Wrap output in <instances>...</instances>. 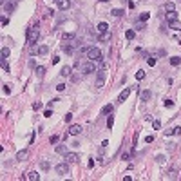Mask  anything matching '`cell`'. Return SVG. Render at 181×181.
Returning a JSON list of instances; mask_svg holds the SVG:
<instances>
[{
  "label": "cell",
  "instance_id": "1",
  "mask_svg": "<svg viewBox=\"0 0 181 181\" xmlns=\"http://www.w3.org/2000/svg\"><path fill=\"white\" fill-rule=\"evenodd\" d=\"M85 54H87V58H89L91 62H102V60H103V54H102V51H100L98 47H87Z\"/></svg>",
  "mask_w": 181,
  "mask_h": 181
},
{
  "label": "cell",
  "instance_id": "2",
  "mask_svg": "<svg viewBox=\"0 0 181 181\" xmlns=\"http://www.w3.org/2000/svg\"><path fill=\"white\" fill-rule=\"evenodd\" d=\"M38 36H40V31H38V22H36L35 26H31V27L27 29V43L35 45L36 40H38Z\"/></svg>",
  "mask_w": 181,
  "mask_h": 181
},
{
  "label": "cell",
  "instance_id": "3",
  "mask_svg": "<svg viewBox=\"0 0 181 181\" xmlns=\"http://www.w3.org/2000/svg\"><path fill=\"white\" fill-rule=\"evenodd\" d=\"M80 69L83 74H92V72H96V62H87V64H83V65H80Z\"/></svg>",
  "mask_w": 181,
  "mask_h": 181
},
{
  "label": "cell",
  "instance_id": "4",
  "mask_svg": "<svg viewBox=\"0 0 181 181\" xmlns=\"http://www.w3.org/2000/svg\"><path fill=\"white\" fill-rule=\"evenodd\" d=\"M105 78H107V72H105V69H100V71H96V87H98V89H102V87H103V83H105Z\"/></svg>",
  "mask_w": 181,
  "mask_h": 181
},
{
  "label": "cell",
  "instance_id": "5",
  "mask_svg": "<svg viewBox=\"0 0 181 181\" xmlns=\"http://www.w3.org/2000/svg\"><path fill=\"white\" fill-rule=\"evenodd\" d=\"M56 174H58V176H65V174H69V165H67V161L56 165Z\"/></svg>",
  "mask_w": 181,
  "mask_h": 181
},
{
  "label": "cell",
  "instance_id": "6",
  "mask_svg": "<svg viewBox=\"0 0 181 181\" xmlns=\"http://www.w3.org/2000/svg\"><path fill=\"white\" fill-rule=\"evenodd\" d=\"M54 4H56V7L62 9V11H65V9L71 7V0H54Z\"/></svg>",
  "mask_w": 181,
  "mask_h": 181
},
{
  "label": "cell",
  "instance_id": "7",
  "mask_svg": "<svg viewBox=\"0 0 181 181\" xmlns=\"http://www.w3.org/2000/svg\"><path fill=\"white\" fill-rule=\"evenodd\" d=\"M69 134H72V136H78V134H82V125H78V123H72L71 127H69Z\"/></svg>",
  "mask_w": 181,
  "mask_h": 181
},
{
  "label": "cell",
  "instance_id": "8",
  "mask_svg": "<svg viewBox=\"0 0 181 181\" xmlns=\"http://www.w3.org/2000/svg\"><path fill=\"white\" fill-rule=\"evenodd\" d=\"M78 159H80V156H78L76 152H67V154H65V161H67V163H76Z\"/></svg>",
  "mask_w": 181,
  "mask_h": 181
},
{
  "label": "cell",
  "instance_id": "9",
  "mask_svg": "<svg viewBox=\"0 0 181 181\" xmlns=\"http://www.w3.org/2000/svg\"><path fill=\"white\" fill-rule=\"evenodd\" d=\"M129 94H130V89H123V91L120 92V96H118V102H120V103H123V102L129 98Z\"/></svg>",
  "mask_w": 181,
  "mask_h": 181
},
{
  "label": "cell",
  "instance_id": "10",
  "mask_svg": "<svg viewBox=\"0 0 181 181\" xmlns=\"http://www.w3.org/2000/svg\"><path fill=\"white\" fill-rule=\"evenodd\" d=\"M15 5H16V0H9L7 4H4L2 7L7 11V13H11V11H15Z\"/></svg>",
  "mask_w": 181,
  "mask_h": 181
},
{
  "label": "cell",
  "instance_id": "11",
  "mask_svg": "<svg viewBox=\"0 0 181 181\" xmlns=\"http://www.w3.org/2000/svg\"><path fill=\"white\" fill-rule=\"evenodd\" d=\"M96 29H98V33H109V24L107 22H100Z\"/></svg>",
  "mask_w": 181,
  "mask_h": 181
},
{
  "label": "cell",
  "instance_id": "12",
  "mask_svg": "<svg viewBox=\"0 0 181 181\" xmlns=\"http://www.w3.org/2000/svg\"><path fill=\"white\" fill-rule=\"evenodd\" d=\"M168 27L174 29V31H181V22L179 20H172V22H168Z\"/></svg>",
  "mask_w": 181,
  "mask_h": 181
},
{
  "label": "cell",
  "instance_id": "13",
  "mask_svg": "<svg viewBox=\"0 0 181 181\" xmlns=\"http://www.w3.org/2000/svg\"><path fill=\"white\" fill-rule=\"evenodd\" d=\"M140 98H141L143 102H148V100L152 98V91H141V92H140Z\"/></svg>",
  "mask_w": 181,
  "mask_h": 181
},
{
  "label": "cell",
  "instance_id": "14",
  "mask_svg": "<svg viewBox=\"0 0 181 181\" xmlns=\"http://www.w3.org/2000/svg\"><path fill=\"white\" fill-rule=\"evenodd\" d=\"M27 156H29V150H27V148H24V150H20V152L16 154V159H18V161H24Z\"/></svg>",
  "mask_w": 181,
  "mask_h": 181
},
{
  "label": "cell",
  "instance_id": "15",
  "mask_svg": "<svg viewBox=\"0 0 181 181\" xmlns=\"http://www.w3.org/2000/svg\"><path fill=\"white\" fill-rule=\"evenodd\" d=\"M62 38H64V42H74V40H76V35H74V33H64Z\"/></svg>",
  "mask_w": 181,
  "mask_h": 181
},
{
  "label": "cell",
  "instance_id": "16",
  "mask_svg": "<svg viewBox=\"0 0 181 181\" xmlns=\"http://www.w3.org/2000/svg\"><path fill=\"white\" fill-rule=\"evenodd\" d=\"M62 51H64V53H67V54H72L74 47H72L71 43H64V45H62Z\"/></svg>",
  "mask_w": 181,
  "mask_h": 181
},
{
  "label": "cell",
  "instance_id": "17",
  "mask_svg": "<svg viewBox=\"0 0 181 181\" xmlns=\"http://www.w3.org/2000/svg\"><path fill=\"white\" fill-rule=\"evenodd\" d=\"M172 20H178V13L176 11H168L167 13V22H172Z\"/></svg>",
  "mask_w": 181,
  "mask_h": 181
},
{
  "label": "cell",
  "instance_id": "18",
  "mask_svg": "<svg viewBox=\"0 0 181 181\" xmlns=\"http://www.w3.org/2000/svg\"><path fill=\"white\" fill-rule=\"evenodd\" d=\"M112 110H114V105H105V107L102 109V114H112Z\"/></svg>",
  "mask_w": 181,
  "mask_h": 181
},
{
  "label": "cell",
  "instance_id": "19",
  "mask_svg": "<svg viewBox=\"0 0 181 181\" xmlns=\"http://www.w3.org/2000/svg\"><path fill=\"white\" fill-rule=\"evenodd\" d=\"M179 64H181V56H172V58H170V65L178 67Z\"/></svg>",
  "mask_w": 181,
  "mask_h": 181
},
{
  "label": "cell",
  "instance_id": "20",
  "mask_svg": "<svg viewBox=\"0 0 181 181\" xmlns=\"http://www.w3.org/2000/svg\"><path fill=\"white\" fill-rule=\"evenodd\" d=\"M54 150H56V154H67V147L65 145H58Z\"/></svg>",
  "mask_w": 181,
  "mask_h": 181
},
{
  "label": "cell",
  "instance_id": "21",
  "mask_svg": "<svg viewBox=\"0 0 181 181\" xmlns=\"http://www.w3.org/2000/svg\"><path fill=\"white\" fill-rule=\"evenodd\" d=\"M62 76H71V67L69 65H65V67H62V71H60Z\"/></svg>",
  "mask_w": 181,
  "mask_h": 181
},
{
  "label": "cell",
  "instance_id": "22",
  "mask_svg": "<svg viewBox=\"0 0 181 181\" xmlns=\"http://www.w3.org/2000/svg\"><path fill=\"white\" fill-rule=\"evenodd\" d=\"M47 53H49V47H47V45H40V47H38V54L43 56V54H47Z\"/></svg>",
  "mask_w": 181,
  "mask_h": 181
},
{
  "label": "cell",
  "instance_id": "23",
  "mask_svg": "<svg viewBox=\"0 0 181 181\" xmlns=\"http://www.w3.org/2000/svg\"><path fill=\"white\" fill-rule=\"evenodd\" d=\"M43 74H45V67H42V65L36 67V76L38 78H43Z\"/></svg>",
  "mask_w": 181,
  "mask_h": 181
},
{
  "label": "cell",
  "instance_id": "24",
  "mask_svg": "<svg viewBox=\"0 0 181 181\" xmlns=\"http://www.w3.org/2000/svg\"><path fill=\"white\" fill-rule=\"evenodd\" d=\"M27 179H31V181H38V179H40V174H36V172H29Z\"/></svg>",
  "mask_w": 181,
  "mask_h": 181
},
{
  "label": "cell",
  "instance_id": "25",
  "mask_svg": "<svg viewBox=\"0 0 181 181\" xmlns=\"http://www.w3.org/2000/svg\"><path fill=\"white\" fill-rule=\"evenodd\" d=\"M98 40H100V42H107V40H110V35H109V33H102V35L98 36Z\"/></svg>",
  "mask_w": 181,
  "mask_h": 181
},
{
  "label": "cell",
  "instance_id": "26",
  "mask_svg": "<svg viewBox=\"0 0 181 181\" xmlns=\"http://www.w3.org/2000/svg\"><path fill=\"white\" fill-rule=\"evenodd\" d=\"M148 16H150V13H141V15L138 16V20H140V22H147V20H148Z\"/></svg>",
  "mask_w": 181,
  "mask_h": 181
},
{
  "label": "cell",
  "instance_id": "27",
  "mask_svg": "<svg viewBox=\"0 0 181 181\" xmlns=\"http://www.w3.org/2000/svg\"><path fill=\"white\" fill-rule=\"evenodd\" d=\"M165 9H167V11H174V9H176V4H174V2H167V4H165Z\"/></svg>",
  "mask_w": 181,
  "mask_h": 181
},
{
  "label": "cell",
  "instance_id": "28",
  "mask_svg": "<svg viewBox=\"0 0 181 181\" xmlns=\"http://www.w3.org/2000/svg\"><path fill=\"white\" fill-rule=\"evenodd\" d=\"M112 125H114V118H112V116L109 114V118H107V129H109V130L112 129Z\"/></svg>",
  "mask_w": 181,
  "mask_h": 181
},
{
  "label": "cell",
  "instance_id": "29",
  "mask_svg": "<svg viewBox=\"0 0 181 181\" xmlns=\"http://www.w3.org/2000/svg\"><path fill=\"white\" fill-rule=\"evenodd\" d=\"M125 36H127V38H129V40H132V38H134V36H136V31H132V29H129V31H127V33H125Z\"/></svg>",
  "mask_w": 181,
  "mask_h": 181
},
{
  "label": "cell",
  "instance_id": "30",
  "mask_svg": "<svg viewBox=\"0 0 181 181\" xmlns=\"http://www.w3.org/2000/svg\"><path fill=\"white\" fill-rule=\"evenodd\" d=\"M152 127H154L156 130H159V129H161V121H159V120H154V121H152Z\"/></svg>",
  "mask_w": 181,
  "mask_h": 181
},
{
  "label": "cell",
  "instance_id": "31",
  "mask_svg": "<svg viewBox=\"0 0 181 181\" xmlns=\"http://www.w3.org/2000/svg\"><path fill=\"white\" fill-rule=\"evenodd\" d=\"M143 78H145V71L143 69H140V71L136 72V80H143Z\"/></svg>",
  "mask_w": 181,
  "mask_h": 181
},
{
  "label": "cell",
  "instance_id": "32",
  "mask_svg": "<svg viewBox=\"0 0 181 181\" xmlns=\"http://www.w3.org/2000/svg\"><path fill=\"white\" fill-rule=\"evenodd\" d=\"M110 15H112V16H121V15H123V11H121V9H112V13H110Z\"/></svg>",
  "mask_w": 181,
  "mask_h": 181
},
{
  "label": "cell",
  "instance_id": "33",
  "mask_svg": "<svg viewBox=\"0 0 181 181\" xmlns=\"http://www.w3.org/2000/svg\"><path fill=\"white\" fill-rule=\"evenodd\" d=\"M40 167H42L43 170H49V167H51V165H49V161H40Z\"/></svg>",
  "mask_w": 181,
  "mask_h": 181
},
{
  "label": "cell",
  "instance_id": "34",
  "mask_svg": "<svg viewBox=\"0 0 181 181\" xmlns=\"http://www.w3.org/2000/svg\"><path fill=\"white\" fill-rule=\"evenodd\" d=\"M2 69L5 72H9V65H7V62H5V58H2Z\"/></svg>",
  "mask_w": 181,
  "mask_h": 181
},
{
  "label": "cell",
  "instance_id": "35",
  "mask_svg": "<svg viewBox=\"0 0 181 181\" xmlns=\"http://www.w3.org/2000/svg\"><path fill=\"white\" fill-rule=\"evenodd\" d=\"M9 56V49L7 47H2V58H7Z\"/></svg>",
  "mask_w": 181,
  "mask_h": 181
},
{
  "label": "cell",
  "instance_id": "36",
  "mask_svg": "<svg viewBox=\"0 0 181 181\" xmlns=\"http://www.w3.org/2000/svg\"><path fill=\"white\" fill-rule=\"evenodd\" d=\"M147 62H148V65H156V58L154 56H147Z\"/></svg>",
  "mask_w": 181,
  "mask_h": 181
},
{
  "label": "cell",
  "instance_id": "37",
  "mask_svg": "<svg viewBox=\"0 0 181 181\" xmlns=\"http://www.w3.org/2000/svg\"><path fill=\"white\" fill-rule=\"evenodd\" d=\"M56 91H58V92H64V91H65V83H58V85H56Z\"/></svg>",
  "mask_w": 181,
  "mask_h": 181
},
{
  "label": "cell",
  "instance_id": "38",
  "mask_svg": "<svg viewBox=\"0 0 181 181\" xmlns=\"http://www.w3.org/2000/svg\"><path fill=\"white\" fill-rule=\"evenodd\" d=\"M168 178H170V179H176V178H178V170H170V172H168Z\"/></svg>",
  "mask_w": 181,
  "mask_h": 181
},
{
  "label": "cell",
  "instance_id": "39",
  "mask_svg": "<svg viewBox=\"0 0 181 181\" xmlns=\"http://www.w3.org/2000/svg\"><path fill=\"white\" fill-rule=\"evenodd\" d=\"M2 87H4V89H2V91H4V94H7V96H9V94H11V89H9V85H2Z\"/></svg>",
  "mask_w": 181,
  "mask_h": 181
},
{
  "label": "cell",
  "instance_id": "40",
  "mask_svg": "<svg viewBox=\"0 0 181 181\" xmlns=\"http://www.w3.org/2000/svg\"><path fill=\"white\" fill-rule=\"evenodd\" d=\"M71 82H80V74H71Z\"/></svg>",
  "mask_w": 181,
  "mask_h": 181
},
{
  "label": "cell",
  "instance_id": "41",
  "mask_svg": "<svg viewBox=\"0 0 181 181\" xmlns=\"http://www.w3.org/2000/svg\"><path fill=\"white\" fill-rule=\"evenodd\" d=\"M172 134H178V136H179L181 134V127H174V129H172Z\"/></svg>",
  "mask_w": 181,
  "mask_h": 181
},
{
  "label": "cell",
  "instance_id": "42",
  "mask_svg": "<svg viewBox=\"0 0 181 181\" xmlns=\"http://www.w3.org/2000/svg\"><path fill=\"white\" fill-rule=\"evenodd\" d=\"M29 53H31V54H36V53H38V47H36V45H31Z\"/></svg>",
  "mask_w": 181,
  "mask_h": 181
},
{
  "label": "cell",
  "instance_id": "43",
  "mask_svg": "<svg viewBox=\"0 0 181 181\" xmlns=\"http://www.w3.org/2000/svg\"><path fill=\"white\" fill-rule=\"evenodd\" d=\"M58 140H60L58 136H51V143H53V145H56V143H58Z\"/></svg>",
  "mask_w": 181,
  "mask_h": 181
},
{
  "label": "cell",
  "instance_id": "44",
  "mask_svg": "<svg viewBox=\"0 0 181 181\" xmlns=\"http://www.w3.org/2000/svg\"><path fill=\"white\" fill-rule=\"evenodd\" d=\"M172 105H174L172 100H165V107H172Z\"/></svg>",
  "mask_w": 181,
  "mask_h": 181
},
{
  "label": "cell",
  "instance_id": "45",
  "mask_svg": "<svg viewBox=\"0 0 181 181\" xmlns=\"http://www.w3.org/2000/svg\"><path fill=\"white\" fill-rule=\"evenodd\" d=\"M152 141H154V136H147L145 138V143H152Z\"/></svg>",
  "mask_w": 181,
  "mask_h": 181
},
{
  "label": "cell",
  "instance_id": "46",
  "mask_svg": "<svg viewBox=\"0 0 181 181\" xmlns=\"http://www.w3.org/2000/svg\"><path fill=\"white\" fill-rule=\"evenodd\" d=\"M64 118H65V121H71V120H72V114H71V112H67Z\"/></svg>",
  "mask_w": 181,
  "mask_h": 181
},
{
  "label": "cell",
  "instance_id": "47",
  "mask_svg": "<svg viewBox=\"0 0 181 181\" xmlns=\"http://www.w3.org/2000/svg\"><path fill=\"white\" fill-rule=\"evenodd\" d=\"M9 24V18H5V16H2V26H7Z\"/></svg>",
  "mask_w": 181,
  "mask_h": 181
},
{
  "label": "cell",
  "instance_id": "48",
  "mask_svg": "<svg viewBox=\"0 0 181 181\" xmlns=\"http://www.w3.org/2000/svg\"><path fill=\"white\" fill-rule=\"evenodd\" d=\"M43 116H45V118H51V116H53V110H45Z\"/></svg>",
  "mask_w": 181,
  "mask_h": 181
},
{
  "label": "cell",
  "instance_id": "49",
  "mask_svg": "<svg viewBox=\"0 0 181 181\" xmlns=\"http://www.w3.org/2000/svg\"><path fill=\"white\" fill-rule=\"evenodd\" d=\"M129 158H130L129 152H123V154H121V159H129Z\"/></svg>",
  "mask_w": 181,
  "mask_h": 181
},
{
  "label": "cell",
  "instance_id": "50",
  "mask_svg": "<svg viewBox=\"0 0 181 181\" xmlns=\"http://www.w3.org/2000/svg\"><path fill=\"white\" fill-rule=\"evenodd\" d=\"M156 161H158V163H163V161H165V156H158Z\"/></svg>",
  "mask_w": 181,
  "mask_h": 181
},
{
  "label": "cell",
  "instance_id": "51",
  "mask_svg": "<svg viewBox=\"0 0 181 181\" xmlns=\"http://www.w3.org/2000/svg\"><path fill=\"white\" fill-rule=\"evenodd\" d=\"M33 109H35V110H40V109H42V103H38V102H36L35 105H33Z\"/></svg>",
  "mask_w": 181,
  "mask_h": 181
},
{
  "label": "cell",
  "instance_id": "52",
  "mask_svg": "<svg viewBox=\"0 0 181 181\" xmlns=\"http://www.w3.org/2000/svg\"><path fill=\"white\" fill-rule=\"evenodd\" d=\"M138 29H140V31L145 29V22H140V24H138Z\"/></svg>",
  "mask_w": 181,
  "mask_h": 181
},
{
  "label": "cell",
  "instance_id": "53",
  "mask_svg": "<svg viewBox=\"0 0 181 181\" xmlns=\"http://www.w3.org/2000/svg\"><path fill=\"white\" fill-rule=\"evenodd\" d=\"M87 167H89V168H92V167H94V159H91V161L87 163Z\"/></svg>",
  "mask_w": 181,
  "mask_h": 181
},
{
  "label": "cell",
  "instance_id": "54",
  "mask_svg": "<svg viewBox=\"0 0 181 181\" xmlns=\"http://www.w3.org/2000/svg\"><path fill=\"white\" fill-rule=\"evenodd\" d=\"M100 2H110V0H100Z\"/></svg>",
  "mask_w": 181,
  "mask_h": 181
}]
</instances>
